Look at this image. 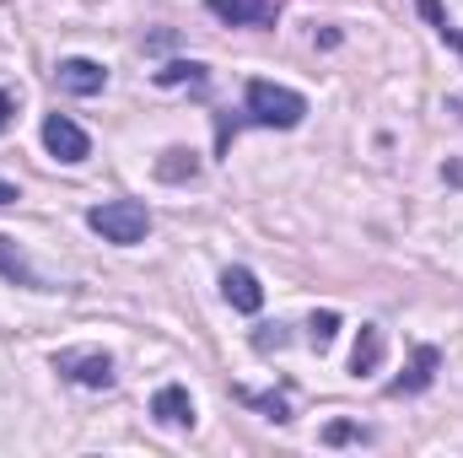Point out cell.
<instances>
[{"instance_id":"cell-1","label":"cell","mask_w":463,"mask_h":458,"mask_svg":"<svg viewBox=\"0 0 463 458\" xmlns=\"http://www.w3.org/2000/svg\"><path fill=\"white\" fill-rule=\"evenodd\" d=\"M242 114H248V124H264V129H297L307 119V98L280 87V81H259L253 76L248 92H242Z\"/></svg>"},{"instance_id":"cell-2","label":"cell","mask_w":463,"mask_h":458,"mask_svg":"<svg viewBox=\"0 0 463 458\" xmlns=\"http://www.w3.org/2000/svg\"><path fill=\"white\" fill-rule=\"evenodd\" d=\"M87 227L98 232L103 243L135 248V243H146V232H151V211H146L140 200H103V205L87 211Z\"/></svg>"},{"instance_id":"cell-3","label":"cell","mask_w":463,"mask_h":458,"mask_svg":"<svg viewBox=\"0 0 463 458\" xmlns=\"http://www.w3.org/2000/svg\"><path fill=\"white\" fill-rule=\"evenodd\" d=\"M54 372H60L65 383H81V388H114V356L98 350V345L54 350Z\"/></svg>"},{"instance_id":"cell-4","label":"cell","mask_w":463,"mask_h":458,"mask_svg":"<svg viewBox=\"0 0 463 458\" xmlns=\"http://www.w3.org/2000/svg\"><path fill=\"white\" fill-rule=\"evenodd\" d=\"M43 146H49V157H54V162H65V167H76V162H87V157H92L87 129H81L71 114H49V119H43Z\"/></svg>"},{"instance_id":"cell-5","label":"cell","mask_w":463,"mask_h":458,"mask_svg":"<svg viewBox=\"0 0 463 458\" xmlns=\"http://www.w3.org/2000/svg\"><path fill=\"white\" fill-rule=\"evenodd\" d=\"M54 81H60V92H71V98H98V92L109 87V71H103L98 60H87V54H71V60L54 65Z\"/></svg>"},{"instance_id":"cell-6","label":"cell","mask_w":463,"mask_h":458,"mask_svg":"<svg viewBox=\"0 0 463 458\" xmlns=\"http://www.w3.org/2000/svg\"><path fill=\"white\" fill-rule=\"evenodd\" d=\"M151 415H156L162 426H173V432H189V426H194V399H189V388H184V383H162V388L151 394Z\"/></svg>"},{"instance_id":"cell-7","label":"cell","mask_w":463,"mask_h":458,"mask_svg":"<svg viewBox=\"0 0 463 458\" xmlns=\"http://www.w3.org/2000/svg\"><path fill=\"white\" fill-rule=\"evenodd\" d=\"M211 16H222L227 27H269L275 22V0H205Z\"/></svg>"},{"instance_id":"cell-8","label":"cell","mask_w":463,"mask_h":458,"mask_svg":"<svg viewBox=\"0 0 463 458\" xmlns=\"http://www.w3.org/2000/svg\"><path fill=\"white\" fill-rule=\"evenodd\" d=\"M437 367H442V350H437V345H415L410 372H399V377L388 383V394H426L431 377H437Z\"/></svg>"},{"instance_id":"cell-9","label":"cell","mask_w":463,"mask_h":458,"mask_svg":"<svg viewBox=\"0 0 463 458\" xmlns=\"http://www.w3.org/2000/svg\"><path fill=\"white\" fill-rule=\"evenodd\" d=\"M222 297H227L237 313H259V308H264V286H259V275L242 270V264H232L227 275H222Z\"/></svg>"},{"instance_id":"cell-10","label":"cell","mask_w":463,"mask_h":458,"mask_svg":"<svg viewBox=\"0 0 463 458\" xmlns=\"http://www.w3.org/2000/svg\"><path fill=\"white\" fill-rule=\"evenodd\" d=\"M383 356H388V335H383L377 324H361L355 350H350V372H355V377H372V372L383 367Z\"/></svg>"},{"instance_id":"cell-11","label":"cell","mask_w":463,"mask_h":458,"mask_svg":"<svg viewBox=\"0 0 463 458\" xmlns=\"http://www.w3.org/2000/svg\"><path fill=\"white\" fill-rule=\"evenodd\" d=\"M194 173H200V157H194L189 146H167V151L156 157V178H162V184H189Z\"/></svg>"},{"instance_id":"cell-12","label":"cell","mask_w":463,"mask_h":458,"mask_svg":"<svg viewBox=\"0 0 463 458\" xmlns=\"http://www.w3.org/2000/svg\"><path fill=\"white\" fill-rule=\"evenodd\" d=\"M0 275H11V281H22V286H33V291H54V286H49V281L22 259V248H16L11 237H0Z\"/></svg>"},{"instance_id":"cell-13","label":"cell","mask_w":463,"mask_h":458,"mask_svg":"<svg viewBox=\"0 0 463 458\" xmlns=\"http://www.w3.org/2000/svg\"><path fill=\"white\" fill-rule=\"evenodd\" d=\"M205 65L200 60H173V65H162V71H151V81L156 87H205Z\"/></svg>"},{"instance_id":"cell-14","label":"cell","mask_w":463,"mask_h":458,"mask_svg":"<svg viewBox=\"0 0 463 458\" xmlns=\"http://www.w3.org/2000/svg\"><path fill=\"white\" fill-rule=\"evenodd\" d=\"M415 5H420V16H426V22L437 27V38H442L448 49H458V54H463V33L453 27V16L442 11V0H415Z\"/></svg>"},{"instance_id":"cell-15","label":"cell","mask_w":463,"mask_h":458,"mask_svg":"<svg viewBox=\"0 0 463 458\" xmlns=\"http://www.w3.org/2000/svg\"><path fill=\"white\" fill-rule=\"evenodd\" d=\"M335 335H340V313H335V308H324V313H313V319H307V340H313L318 356L335 345Z\"/></svg>"},{"instance_id":"cell-16","label":"cell","mask_w":463,"mask_h":458,"mask_svg":"<svg viewBox=\"0 0 463 458\" xmlns=\"http://www.w3.org/2000/svg\"><path fill=\"white\" fill-rule=\"evenodd\" d=\"M237 399H242V405H253V410H264L269 421H291V405H286L280 394H248V388H237Z\"/></svg>"},{"instance_id":"cell-17","label":"cell","mask_w":463,"mask_h":458,"mask_svg":"<svg viewBox=\"0 0 463 458\" xmlns=\"http://www.w3.org/2000/svg\"><path fill=\"white\" fill-rule=\"evenodd\" d=\"M366 437H372V432L355 426V421H329V426H324V443H329V448H350V443H366Z\"/></svg>"},{"instance_id":"cell-18","label":"cell","mask_w":463,"mask_h":458,"mask_svg":"<svg viewBox=\"0 0 463 458\" xmlns=\"http://www.w3.org/2000/svg\"><path fill=\"white\" fill-rule=\"evenodd\" d=\"M286 340H291V335H286V324H264V329L253 335V350H264V356H269V350H280Z\"/></svg>"},{"instance_id":"cell-19","label":"cell","mask_w":463,"mask_h":458,"mask_svg":"<svg viewBox=\"0 0 463 458\" xmlns=\"http://www.w3.org/2000/svg\"><path fill=\"white\" fill-rule=\"evenodd\" d=\"M11 124H16V98H11V92L0 87V135H5Z\"/></svg>"},{"instance_id":"cell-20","label":"cell","mask_w":463,"mask_h":458,"mask_svg":"<svg viewBox=\"0 0 463 458\" xmlns=\"http://www.w3.org/2000/svg\"><path fill=\"white\" fill-rule=\"evenodd\" d=\"M16 200H22V189H16L11 178H0V211H5V205H16Z\"/></svg>"}]
</instances>
